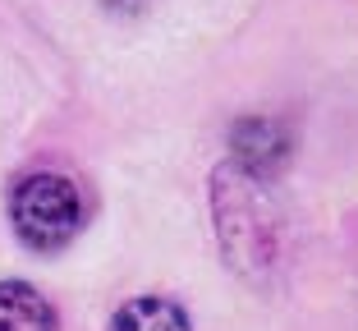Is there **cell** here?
I'll return each mask as SVG.
<instances>
[{
	"label": "cell",
	"instance_id": "5b68a950",
	"mask_svg": "<svg viewBox=\"0 0 358 331\" xmlns=\"http://www.w3.org/2000/svg\"><path fill=\"white\" fill-rule=\"evenodd\" d=\"M110 331H193L184 304L166 300V295H138L124 300L110 318Z\"/></svg>",
	"mask_w": 358,
	"mask_h": 331
},
{
	"label": "cell",
	"instance_id": "8992f818",
	"mask_svg": "<svg viewBox=\"0 0 358 331\" xmlns=\"http://www.w3.org/2000/svg\"><path fill=\"white\" fill-rule=\"evenodd\" d=\"M110 14H138V10H148V0H101Z\"/></svg>",
	"mask_w": 358,
	"mask_h": 331
},
{
	"label": "cell",
	"instance_id": "277c9868",
	"mask_svg": "<svg viewBox=\"0 0 358 331\" xmlns=\"http://www.w3.org/2000/svg\"><path fill=\"white\" fill-rule=\"evenodd\" d=\"M0 331H55V309L28 281H0Z\"/></svg>",
	"mask_w": 358,
	"mask_h": 331
},
{
	"label": "cell",
	"instance_id": "6da1fadb",
	"mask_svg": "<svg viewBox=\"0 0 358 331\" xmlns=\"http://www.w3.org/2000/svg\"><path fill=\"white\" fill-rule=\"evenodd\" d=\"M207 193L211 230H216V244H221V258L230 262V272L253 286L275 281L289 262V216H285L271 180L225 157L211 171Z\"/></svg>",
	"mask_w": 358,
	"mask_h": 331
},
{
	"label": "cell",
	"instance_id": "3957f363",
	"mask_svg": "<svg viewBox=\"0 0 358 331\" xmlns=\"http://www.w3.org/2000/svg\"><path fill=\"white\" fill-rule=\"evenodd\" d=\"M230 157L239 166H248V171L275 180L285 171V161H289V134H285V125H275L266 115H243L230 129Z\"/></svg>",
	"mask_w": 358,
	"mask_h": 331
},
{
	"label": "cell",
	"instance_id": "7a4b0ae2",
	"mask_svg": "<svg viewBox=\"0 0 358 331\" xmlns=\"http://www.w3.org/2000/svg\"><path fill=\"white\" fill-rule=\"evenodd\" d=\"M87 198L64 171H32L10 193V225L14 235L37 253H55L83 230Z\"/></svg>",
	"mask_w": 358,
	"mask_h": 331
}]
</instances>
